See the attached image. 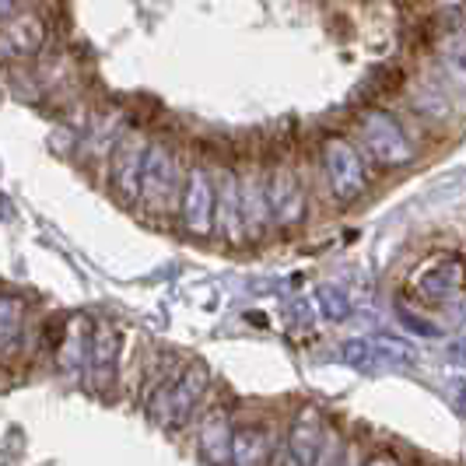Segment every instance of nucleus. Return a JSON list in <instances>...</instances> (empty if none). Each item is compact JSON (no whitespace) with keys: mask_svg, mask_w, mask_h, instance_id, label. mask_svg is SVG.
<instances>
[{"mask_svg":"<svg viewBox=\"0 0 466 466\" xmlns=\"http://www.w3.org/2000/svg\"><path fill=\"white\" fill-rule=\"evenodd\" d=\"M267 187H270V214H274V225L278 228H295L302 225L305 218V187L299 179L295 168L278 165L270 176H267Z\"/></svg>","mask_w":466,"mask_h":466,"instance_id":"1a4fd4ad","label":"nucleus"},{"mask_svg":"<svg viewBox=\"0 0 466 466\" xmlns=\"http://www.w3.org/2000/svg\"><path fill=\"white\" fill-rule=\"evenodd\" d=\"M147 137L130 130L113 144V187L127 200H140V176H144V158H147Z\"/></svg>","mask_w":466,"mask_h":466,"instance_id":"9d476101","label":"nucleus"},{"mask_svg":"<svg viewBox=\"0 0 466 466\" xmlns=\"http://www.w3.org/2000/svg\"><path fill=\"white\" fill-rule=\"evenodd\" d=\"M232 414L225 407H214L208 410V418L200 424V435H197V445H200V456L208 460L210 466H225L232 463Z\"/></svg>","mask_w":466,"mask_h":466,"instance_id":"f8f14e48","label":"nucleus"},{"mask_svg":"<svg viewBox=\"0 0 466 466\" xmlns=\"http://www.w3.org/2000/svg\"><path fill=\"white\" fill-rule=\"evenodd\" d=\"M208 393V369L189 365L183 375H168L162 386L151 393V414L162 420L165 428H179L193 418L200 400Z\"/></svg>","mask_w":466,"mask_h":466,"instance_id":"20e7f679","label":"nucleus"},{"mask_svg":"<svg viewBox=\"0 0 466 466\" xmlns=\"http://www.w3.org/2000/svg\"><path fill=\"white\" fill-rule=\"evenodd\" d=\"M116 358H119V333L109 323H98L88 337V372H92L95 386L106 390L116 375Z\"/></svg>","mask_w":466,"mask_h":466,"instance_id":"2eb2a0df","label":"nucleus"},{"mask_svg":"<svg viewBox=\"0 0 466 466\" xmlns=\"http://www.w3.org/2000/svg\"><path fill=\"white\" fill-rule=\"evenodd\" d=\"M60 369L70 375H77L81 369H88V337L81 329H74L67 337V344L60 350Z\"/></svg>","mask_w":466,"mask_h":466,"instance_id":"a211bd4d","label":"nucleus"},{"mask_svg":"<svg viewBox=\"0 0 466 466\" xmlns=\"http://www.w3.org/2000/svg\"><path fill=\"white\" fill-rule=\"evenodd\" d=\"M316 299H319V309H323V316H327L329 323H344V319L350 316V299L340 291V288L327 284V288L316 291Z\"/></svg>","mask_w":466,"mask_h":466,"instance_id":"6ab92c4d","label":"nucleus"},{"mask_svg":"<svg viewBox=\"0 0 466 466\" xmlns=\"http://www.w3.org/2000/svg\"><path fill=\"white\" fill-rule=\"evenodd\" d=\"M22 327H25L22 299H15V295H0V358L18 348Z\"/></svg>","mask_w":466,"mask_h":466,"instance_id":"dca6fc26","label":"nucleus"},{"mask_svg":"<svg viewBox=\"0 0 466 466\" xmlns=\"http://www.w3.org/2000/svg\"><path fill=\"white\" fill-rule=\"evenodd\" d=\"M183 162L179 155L165 144L155 140L147 147V158H144V176H140V204L155 214L176 208V200L183 197Z\"/></svg>","mask_w":466,"mask_h":466,"instance_id":"7ed1b4c3","label":"nucleus"},{"mask_svg":"<svg viewBox=\"0 0 466 466\" xmlns=\"http://www.w3.org/2000/svg\"><path fill=\"white\" fill-rule=\"evenodd\" d=\"M183 225L189 235H210L214 232V210H218V179L210 176L208 165H193L183 183L179 197Z\"/></svg>","mask_w":466,"mask_h":466,"instance_id":"0eeeda50","label":"nucleus"},{"mask_svg":"<svg viewBox=\"0 0 466 466\" xmlns=\"http://www.w3.org/2000/svg\"><path fill=\"white\" fill-rule=\"evenodd\" d=\"M410 291L420 302L445 305L466 291V259L456 253H435L410 274Z\"/></svg>","mask_w":466,"mask_h":466,"instance_id":"423d86ee","label":"nucleus"},{"mask_svg":"<svg viewBox=\"0 0 466 466\" xmlns=\"http://www.w3.org/2000/svg\"><path fill=\"white\" fill-rule=\"evenodd\" d=\"M439 67L445 70V77L456 85V88H466V39L456 35L439 46Z\"/></svg>","mask_w":466,"mask_h":466,"instance_id":"f3484780","label":"nucleus"},{"mask_svg":"<svg viewBox=\"0 0 466 466\" xmlns=\"http://www.w3.org/2000/svg\"><path fill=\"white\" fill-rule=\"evenodd\" d=\"M242 218H246V235H259L274 225V214H270V187H267V176L263 172H246L242 176Z\"/></svg>","mask_w":466,"mask_h":466,"instance_id":"ddd939ff","label":"nucleus"},{"mask_svg":"<svg viewBox=\"0 0 466 466\" xmlns=\"http://www.w3.org/2000/svg\"><path fill=\"white\" fill-rule=\"evenodd\" d=\"M319 162H323V176L329 183V193L340 200V204H354L358 197L369 193V162H365V151L361 144H354L350 137H333L323 140V151H319Z\"/></svg>","mask_w":466,"mask_h":466,"instance_id":"f03ea898","label":"nucleus"},{"mask_svg":"<svg viewBox=\"0 0 466 466\" xmlns=\"http://www.w3.org/2000/svg\"><path fill=\"white\" fill-rule=\"evenodd\" d=\"M358 144L382 168H403V165L414 162V155H418L407 127L390 109H379V106L365 109L358 116Z\"/></svg>","mask_w":466,"mask_h":466,"instance_id":"f257e3e1","label":"nucleus"},{"mask_svg":"<svg viewBox=\"0 0 466 466\" xmlns=\"http://www.w3.org/2000/svg\"><path fill=\"white\" fill-rule=\"evenodd\" d=\"M274 431L270 424H242L232 435V466H270Z\"/></svg>","mask_w":466,"mask_h":466,"instance_id":"4468645a","label":"nucleus"},{"mask_svg":"<svg viewBox=\"0 0 466 466\" xmlns=\"http://www.w3.org/2000/svg\"><path fill=\"white\" fill-rule=\"evenodd\" d=\"M46 46V18L32 7L0 22V64H22Z\"/></svg>","mask_w":466,"mask_h":466,"instance_id":"6e6552de","label":"nucleus"},{"mask_svg":"<svg viewBox=\"0 0 466 466\" xmlns=\"http://www.w3.org/2000/svg\"><path fill=\"white\" fill-rule=\"evenodd\" d=\"M333 439H329L327 424L319 418L316 407H302L291 428H288V439L278 452V466H323L333 452Z\"/></svg>","mask_w":466,"mask_h":466,"instance_id":"39448f33","label":"nucleus"},{"mask_svg":"<svg viewBox=\"0 0 466 466\" xmlns=\"http://www.w3.org/2000/svg\"><path fill=\"white\" fill-rule=\"evenodd\" d=\"M435 7H442V11H463L466 0H431Z\"/></svg>","mask_w":466,"mask_h":466,"instance_id":"4be33fe9","label":"nucleus"},{"mask_svg":"<svg viewBox=\"0 0 466 466\" xmlns=\"http://www.w3.org/2000/svg\"><path fill=\"white\" fill-rule=\"evenodd\" d=\"M214 232L225 242L246 238V218H242V176L225 168L218 176V210H214Z\"/></svg>","mask_w":466,"mask_h":466,"instance_id":"9b49d317","label":"nucleus"},{"mask_svg":"<svg viewBox=\"0 0 466 466\" xmlns=\"http://www.w3.org/2000/svg\"><path fill=\"white\" fill-rule=\"evenodd\" d=\"M361 466H403L397 460V456H390V452H375V456H369Z\"/></svg>","mask_w":466,"mask_h":466,"instance_id":"412c9836","label":"nucleus"},{"mask_svg":"<svg viewBox=\"0 0 466 466\" xmlns=\"http://www.w3.org/2000/svg\"><path fill=\"white\" fill-rule=\"evenodd\" d=\"M18 11H25V0H0V22H7Z\"/></svg>","mask_w":466,"mask_h":466,"instance_id":"aec40b11","label":"nucleus"}]
</instances>
